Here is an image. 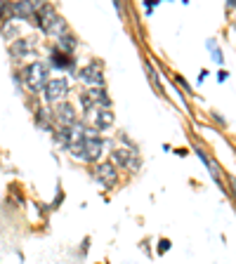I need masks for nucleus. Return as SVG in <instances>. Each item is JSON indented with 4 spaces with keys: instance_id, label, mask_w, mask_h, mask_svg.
I'll list each match as a JSON object with an SVG mask.
<instances>
[{
    "instance_id": "9d476101",
    "label": "nucleus",
    "mask_w": 236,
    "mask_h": 264,
    "mask_svg": "<svg viewBox=\"0 0 236 264\" xmlns=\"http://www.w3.org/2000/svg\"><path fill=\"white\" fill-rule=\"evenodd\" d=\"M83 151H85V160H97L102 156V139H83Z\"/></svg>"
},
{
    "instance_id": "423d86ee",
    "label": "nucleus",
    "mask_w": 236,
    "mask_h": 264,
    "mask_svg": "<svg viewBox=\"0 0 236 264\" xmlns=\"http://www.w3.org/2000/svg\"><path fill=\"white\" fill-rule=\"evenodd\" d=\"M95 177L100 179L104 186H113L116 184V167H113V163H100L97 170H95Z\"/></svg>"
},
{
    "instance_id": "f257e3e1",
    "label": "nucleus",
    "mask_w": 236,
    "mask_h": 264,
    "mask_svg": "<svg viewBox=\"0 0 236 264\" xmlns=\"http://www.w3.org/2000/svg\"><path fill=\"white\" fill-rule=\"evenodd\" d=\"M36 24L43 29L48 36H64L66 33V24H64V19L52 10L50 5H40L38 7V14H36Z\"/></svg>"
},
{
    "instance_id": "20e7f679",
    "label": "nucleus",
    "mask_w": 236,
    "mask_h": 264,
    "mask_svg": "<svg viewBox=\"0 0 236 264\" xmlns=\"http://www.w3.org/2000/svg\"><path fill=\"white\" fill-rule=\"evenodd\" d=\"M81 80L83 83H87V85H92V87H104V78H102V71L97 64H87V66L81 68Z\"/></svg>"
},
{
    "instance_id": "4468645a",
    "label": "nucleus",
    "mask_w": 236,
    "mask_h": 264,
    "mask_svg": "<svg viewBox=\"0 0 236 264\" xmlns=\"http://www.w3.org/2000/svg\"><path fill=\"white\" fill-rule=\"evenodd\" d=\"M76 38H71V36H66V33H64V36H59V52H64V55H71V52H74L76 50Z\"/></svg>"
},
{
    "instance_id": "6e6552de",
    "label": "nucleus",
    "mask_w": 236,
    "mask_h": 264,
    "mask_svg": "<svg viewBox=\"0 0 236 264\" xmlns=\"http://www.w3.org/2000/svg\"><path fill=\"white\" fill-rule=\"evenodd\" d=\"M111 163L123 167H139V160L132 158V151H128V149H116L111 154Z\"/></svg>"
},
{
    "instance_id": "ddd939ff",
    "label": "nucleus",
    "mask_w": 236,
    "mask_h": 264,
    "mask_svg": "<svg viewBox=\"0 0 236 264\" xmlns=\"http://www.w3.org/2000/svg\"><path fill=\"white\" fill-rule=\"evenodd\" d=\"M12 52L19 57H24V55H29V52H33V43L29 38H21V40H17V43L12 45Z\"/></svg>"
},
{
    "instance_id": "f8f14e48",
    "label": "nucleus",
    "mask_w": 236,
    "mask_h": 264,
    "mask_svg": "<svg viewBox=\"0 0 236 264\" xmlns=\"http://www.w3.org/2000/svg\"><path fill=\"white\" fill-rule=\"evenodd\" d=\"M52 64H55L57 68H74V59H71V55H64V52H59V50L52 52Z\"/></svg>"
},
{
    "instance_id": "1a4fd4ad",
    "label": "nucleus",
    "mask_w": 236,
    "mask_h": 264,
    "mask_svg": "<svg viewBox=\"0 0 236 264\" xmlns=\"http://www.w3.org/2000/svg\"><path fill=\"white\" fill-rule=\"evenodd\" d=\"M87 97H90V102L95 104V109L100 106L102 111H109V106H111V99H109L104 87H92V90L87 92Z\"/></svg>"
},
{
    "instance_id": "39448f33",
    "label": "nucleus",
    "mask_w": 236,
    "mask_h": 264,
    "mask_svg": "<svg viewBox=\"0 0 236 264\" xmlns=\"http://www.w3.org/2000/svg\"><path fill=\"white\" fill-rule=\"evenodd\" d=\"M38 3H31V0H26V3H14V5H10V10H12L17 17L21 19H33V24H36V14H38Z\"/></svg>"
},
{
    "instance_id": "f03ea898",
    "label": "nucleus",
    "mask_w": 236,
    "mask_h": 264,
    "mask_svg": "<svg viewBox=\"0 0 236 264\" xmlns=\"http://www.w3.org/2000/svg\"><path fill=\"white\" fill-rule=\"evenodd\" d=\"M21 76H24L26 85L31 87L33 92H38V90H43L45 83H48V66H45L43 62H33L21 71Z\"/></svg>"
},
{
    "instance_id": "a211bd4d",
    "label": "nucleus",
    "mask_w": 236,
    "mask_h": 264,
    "mask_svg": "<svg viewBox=\"0 0 236 264\" xmlns=\"http://www.w3.org/2000/svg\"><path fill=\"white\" fill-rule=\"evenodd\" d=\"M168 248H170V241L168 238H161V243H158V252H168Z\"/></svg>"
},
{
    "instance_id": "2eb2a0df",
    "label": "nucleus",
    "mask_w": 236,
    "mask_h": 264,
    "mask_svg": "<svg viewBox=\"0 0 236 264\" xmlns=\"http://www.w3.org/2000/svg\"><path fill=\"white\" fill-rule=\"evenodd\" d=\"M36 121H38V125H40V128L50 130V123H48V121H50V113H48V111H43V109L38 111V118H36Z\"/></svg>"
},
{
    "instance_id": "0eeeda50",
    "label": "nucleus",
    "mask_w": 236,
    "mask_h": 264,
    "mask_svg": "<svg viewBox=\"0 0 236 264\" xmlns=\"http://www.w3.org/2000/svg\"><path fill=\"white\" fill-rule=\"evenodd\" d=\"M55 118L62 121L64 128H71V125L76 123V109L71 104H66V102H59L55 109Z\"/></svg>"
},
{
    "instance_id": "dca6fc26",
    "label": "nucleus",
    "mask_w": 236,
    "mask_h": 264,
    "mask_svg": "<svg viewBox=\"0 0 236 264\" xmlns=\"http://www.w3.org/2000/svg\"><path fill=\"white\" fill-rule=\"evenodd\" d=\"M147 71H149V78H151V83H154V85H156V90H158V92H163L161 83H158V76H156V71L149 66V64H147Z\"/></svg>"
},
{
    "instance_id": "f3484780",
    "label": "nucleus",
    "mask_w": 236,
    "mask_h": 264,
    "mask_svg": "<svg viewBox=\"0 0 236 264\" xmlns=\"http://www.w3.org/2000/svg\"><path fill=\"white\" fill-rule=\"evenodd\" d=\"M208 47L213 50V57H215V62H218V64H222V52H220V50H218V45L213 43V40H208Z\"/></svg>"
},
{
    "instance_id": "7ed1b4c3",
    "label": "nucleus",
    "mask_w": 236,
    "mask_h": 264,
    "mask_svg": "<svg viewBox=\"0 0 236 264\" xmlns=\"http://www.w3.org/2000/svg\"><path fill=\"white\" fill-rule=\"evenodd\" d=\"M43 92H45V99L48 102H64V97L68 94V83L64 78H50L48 83H45L43 87Z\"/></svg>"
},
{
    "instance_id": "9b49d317",
    "label": "nucleus",
    "mask_w": 236,
    "mask_h": 264,
    "mask_svg": "<svg viewBox=\"0 0 236 264\" xmlns=\"http://www.w3.org/2000/svg\"><path fill=\"white\" fill-rule=\"evenodd\" d=\"M92 118H95V125H97L100 130H106V128H111L113 125V113L111 111H97Z\"/></svg>"
}]
</instances>
